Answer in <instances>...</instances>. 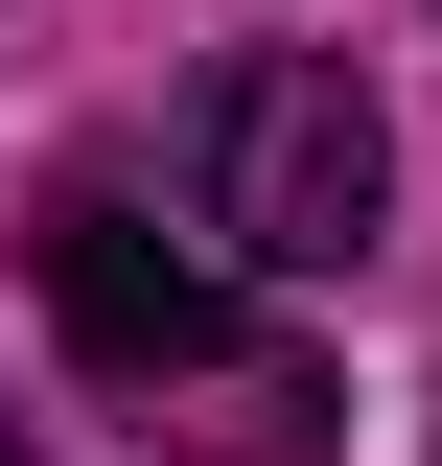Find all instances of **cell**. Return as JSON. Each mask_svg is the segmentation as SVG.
Returning a JSON list of instances; mask_svg holds the SVG:
<instances>
[{
    "mask_svg": "<svg viewBox=\"0 0 442 466\" xmlns=\"http://www.w3.org/2000/svg\"><path fill=\"white\" fill-rule=\"evenodd\" d=\"M47 327H70V373L140 397V443H186V466H326V420H349L326 350L233 327V303L186 280L116 187H47Z\"/></svg>",
    "mask_w": 442,
    "mask_h": 466,
    "instance_id": "cell-1",
    "label": "cell"
},
{
    "mask_svg": "<svg viewBox=\"0 0 442 466\" xmlns=\"http://www.w3.org/2000/svg\"><path fill=\"white\" fill-rule=\"evenodd\" d=\"M186 210H210L256 280H349L373 210H396V140H373V94H349L326 47H233L210 94H186Z\"/></svg>",
    "mask_w": 442,
    "mask_h": 466,
    "instance_id": "cell-2",
    "label": "cell"
},
{
    "mask_svg": "<svg viewBox=\"0 0 442 466\" xmlns=\"http://www.w3.org/2000/svg\"><path fill=\"white\" fill-rule=\"evenodd\" d=\"M0 466H24V420H0Z\"/></svg>",
    "mask_w": 442,
    "mask_h": 466,
    "instance_id": "cell-3",
    "label": "cell"
}]
</instances>
